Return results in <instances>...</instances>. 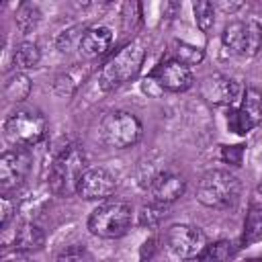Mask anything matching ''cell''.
Wrapping results in <instances>:
<instances>
[{
	"instance_id": "obj_12",
	"label": "cell",
	"mask_w": 262,
	"mask_h": 262,
	"mask_svg": "<svg viewBox=\"0 0 262 262\" xmlns=\"http://www.w3.org/2000/svg\"><path fill=\"white\" fill-rule=\"evenodd\" d=\"M239 92H242L239 84L223 74H211L201 82V94L211 104L231 106L239 98Z\"/></svg>"
},
{
	"instance_id": "obj_15",
	"label": "cell",
	"mask_w": 262,
	"mask_h": 262,
	"mask_svg": "<svg viewBox=\"0 0 262 262\" xmlns=\"http://www.w3.org/2000/svg\"><path fill=\"white\" fill-rule=\"evenodd\" d=\"M113 31L104 25H98V27H90L84 31V35L80 37V53L84 57H98V55H104L111 45H113Z\"/></svg>"
},
{
	"instance_id": "obj_18",
	"label": "cell",
	"mask_w": 262,
	"mask_h": 262,
	"mask_svg": "<svg viewBox=\"0 0 262 262\" xmlns=\"http://www.w3.org/2000/svg\"><path fill=\"white\" fill-rule=\"evenodd\" d=\"M12 59H14V66H16L18 70H31V68H35V66L39 63V59H41V49H39V45L33 43V41H20V43L14 47Z\"/></svg>"
},
{
	"instance_id": "obj_25",
	"label": "cell",
	"mask_w": 262,
	"mask_h": 262,
	"mask_svg": "<svg viewBox=\"0 0 262 262\" xmlns=\"http://www.w3.org/2000/svg\"><path fill=\"white\" fill-rule=\"evenodd\" d=\"M57 262H88V254L82 246H70L66 248L59 256H57Z\"/></svg>"
},
{
	"instance_id": "obj_21",
	"label": "cell",
	"mask_w": 262,
	"mask_h": 262,
	"mask_svg": "<svg viewBox=\"0 0 262 262\" xmlns=\"http://www.w3.org/2000/svg\"><path fill=\"white\" fill-rule=\"evenodd\" d=\"M39 18H41V12L35 4H20V8L16 10V16H14V23L20 33H31L37 27Z\"/></svg>"
},
{
	"instance_id": "obj_26",
	"label": "cell",
	"mask_w": 262,
	"mask_h": 262,
	"mask_svg": "<svg viewBox=\"0 0 262 262\" xmlns=\"http://www.w3.org/2000/svg\"><path fill=\"white\" fill-rule=\"evenodd\" d=\"M0 262H27V258H25V254H23L20 250L14 248V250H10V252H4Z\"/></svg>"
},
{
	"instance_id": "obj_17",
	"label": "cell",
	"mask_w": 262,
	"mask_h": 262,
	"mask_svg": "<svg viewBox=\"0 0 262 262\" xmlns=\"http://www.w3.org/2000/svg\"><path fill=\"white\" fill-rule=\"evenodd\" d=\"M43 242H45V235H43V231L35 223H23L16 229L14 244H16V250H20V252L39 250L43 246Z\"/></svg>"
},
{
	"instance_id": "obj_7",
	"label": "cell",
	"mask_w": 262,
	"mask_h": 262,
	"mask_svg": "<svg viewBox=\"0 0 262 262\" xmlns=\"http://www.w3.org/2000/svg\"><path fill=\"white\" fill-rule=\"evenodd\" d=\"M223 45L239 57H254L262 49V25L252 18L229 23L223 29Z\"/></svg>"
},
{
	"instance_id": "obj_22",
	"label": "cell",
	"mask_w": 262,
	"mask_h": 262,
	"mask_svg": "<svg viewBox=\"0 0 262 262\" xmlns=\"http://www.w3.org/2000/svg\"><path fill=\"white\" fill-rule=\"evenodd\" d=\"M205 53L201 47H194V45H188V43H176L174 49H172V59L184 63V66H196L199 61H203Z\"/></svg>"
},
{
	"instance_id": "obj_11",
	"label": "cell",
	"mask_w": 262,
	"mask_h": 262,
	"mask_svg": "<svg viewBox=\"0 0 262 262\" xmlns=\"http://www.w3.org/2000/svg\"><path fill=\"white\" fill-rule=\"evenodd\" d=\"M31 168V156L27 149L16 147L10 151H4L0 158V186L2 190H12L16 188L29 174Z\"/></svg>"
},
{
	"instance_id": "obj_14",
	"label": "cell",
	"mask_w": 262,
	"mask_h": 262,
	"mask_svg": "<svg viewBox=\"0 0 262 262\" xmlns=\"http://www.w3.org/2000/svg\"><path fill=\"white\" fill-rule=\"evenodd\" d=\"M184 190H186V180L174 172H158L149 180L151 199L156 203H162V205L174 203L176 199H180L184 194Z\"/></svg>"
},
{
	"instance_id": "obj_13",
	"label": "cell",
	"mask_w": 262,
	"mask_h": 262,
	"mask_svg": "<svg viewBox=\"0 0 262 262\" xmlns=\"http://www.w3.org/2000/svg\"><path fill=\"white\" fill-rule=\"evenodd\" d=\"M151 78L160 84L162 90H168V92H184L194 82V76H192L190 68L184 66V63H180V61H176V59L164 61L151 74Z\"/></svg>"
},
{
	"instance_id": "obj_27",
	"label": "cell",
	"mask_w": 262,
	"mask_h": 262,
	"mask_svg": "<svg viewBox=\"0 0 262 262\" xmlns=\"http://www.w3.org/2000/svg\"><path fill=\"white\" fill-rule=\"evenodd\" d=\"M0 203H2V219H0V221H2V227H6V225H8V219H10V215H12V203H10L6 196H2Z\"/></svg>"
},
{
	"instance_id": "obj_1",
	"label": "cell",
	"mask_w": 262,
	"mask_h": 262,
	"mask_svg": "<svg viewBox=\"0 0 262 262\" xmlns=\"http://www.w3.org/2000/svg\"><path fill=\"white\" fill-rule=\"evenodd\" d=\"M239 196V180L227 170H209L196 184V201L209 209H227Z\"/></svg>"
},
{
	"instance_id": "obj_3",
	"label": "cell",
	"mask_w": 262,
	"mask_h": 262,
	"mask_svg": "<svg viewBox=\"0 0 262 262\" xmlns=\"http://www.w3.org/2000/svg\"><path fill=\"white\" fill-rule=\"evenodd\" d=\"M145 51L139 43H129L125 45L119 53H115L100 70L98 74V82L102 90H115L119 86H123L125 82H129L131 78L137 76L141 63H143Z\"/></svg>"
},
{
	"instance_id": "obj_16",
	"label": "cell",
	"mask_w": 262,
	"mask_h": 262,
	"mask_svg": "<svg viewBox=\"0 0 262 262\" xmlns=\"http://www.w3.org/2000/svg\"><path fill=\"white\" fill-rule=\"evenodd\" d=\"M2 92H4V98L6 100H10V102H23L31 94V80H29V76L23 74V72H14L12 76L6 78Z\"/></svg>"
},
{
	"instance_id": "obj_5",
	"label": "cell",
	"mask_w": 262,
	"mask_h": 262,
	"mask_svg": "<svg viewBox=\"0 0 262 262\" xmlns=\"http://www.w3.org/2000/svg\"><path fill=\"white\" fill-rule=\"evenodd\" d=\"M133 221V211L127 203L123 201H108L98 205L90 219H88V229L104 239H115L121 237L129 231Z\"/></svg>"
},
{
	"instance_id": "obj_24",
	"label": "cell",
	"mask_w": 262,
	"mask_h": 262,
	"mask_svg": "<svg viewBox=\"0 0 262 262\" xmlns=\"http://www.w3.org/2000/svg\"><path fill=\"white\" fill-rule=\"evenodd\" d=\"M192 10H194V20H196L199 29L203 33H209L215 23V6L209 0H199L192 4Z\"/></svg>"
},
{
	"instance_id": "obj_6",
	"label": "cell",
	"mask_w": 262,
	"mask_h": 262,
	"mask_svg": "<svg viewBox=\"0 0 262 262\" xmlns=\"http://www.w3.org/2000/svg\"><path fill=\"white\" fill-rule=\"evenodd\" d=\"M141 123L135 115L127 111H111L102 117L98 125V133L104 145L113 149H125L139 141L141 137Z\"/></svg>"
},
{
	"instance_id": "obj_19",
	"label": "cell",
	"mask_w": 262,
	"mask_h": 262,
	"mask_svg": "<svg viewBox=\"0 0 262 262\" xmlns=\"http://www.w3.org/2000/svg\"><path fill=\"white\" fill-rule=\"evenodd\" d=\"M262 239V205H250L244 223V244H256Z\"/></svg>"
},
{
	"instance_id": "obj_10",
	"label": "cell",
	"mask_w": 262,
	"mask_h": 262,
	"mask_svg": "<svg viewBox=\"0 0 262 262\" xmlns=\"http://www.w3.org/2000/svg\"><path fill=\"white\" fill-rule=\"evenodd\" d=\"M262 121V94L256 88H248L239 108H235L229 117V127L235 133H248L258 127Z\"/></svg>"
},
{
	"instance_id": "obj_9",
	"label": "cell",
	"mask_w": 262,
	"mask_h": 262,
	"mask_svg": "<svg viewBox=\"0 0 262 262\" xmlns=\"http://www.w3.org/2000/svg\"><path fill=\"white\" fill-rule=\"evenodd\" d=\"M117 188V178L106 168H86L78 180L76 194L84 201H100L113 194Z\"/></svg>"
},
{
	"instance_id": "obj_23",
	"label": "cell",
	"mask_w": 262,
	"mask_h": 262,
	"mask_svg": "<svg viewBox=\"0 0 262 262\" xmlns=\"http://www.w3.org/2000/svg\"><path fill=\"white\" fill-rule=\"evenodd\" d=\"M166 207L168 205H162V203H147L139 209V225L143 227H156L160 225V221L166 217Z\"/></svg>"
},
{
	"instance_id": "obj_20",
	"label": "cell",
	"mask_w": 262,
	"mask_h": 262,
	"mask_svg": "<svg viewBox=\"0 0 262 262\" xmlns=\"http://www.w3.org/2000/svg\"><path fill=\"white\" fill-rule=\"evenodd\" d=\"M235 248L229 239H219L213 244H207L205 252L201 254V262H229V258H233Z\"/></svg>"
},
{
	"instance_id": "obj_28",
	"label": "cell",
	"mask_w": 262,
	"mask_h": 262,
	"mask_svg": "<svg viewBox=\"0 0 262 262\" xmlns=\"http://www.w3.org/2000/svg\"><path fill=\"white\" fill-rule=\"evenodd\" d=\"M242 4H221V8L223 10H235V8H239Z\"/></svg>"
},
{
	"instance_id": "obj_4",
	"label": "cell",
	"mask_w": 262,
	"mask_h": 262,
	"mask_svg": "<svg viewBox=\"0 0 262 262\" xmlns=\"http://www.w3.org/2000/svg\"><path fill=\"white\" fill-rule=\"evenodd\" d=\"M47 133L45 117L35 108H18L4 121V139L14 147H31Z\"/></svg>"
},
{
	"instance_id": "obj_29",
	"label": "cell",
	"mask_w": 262,
	"mask_h": 262,
	"mask_svg": "<svg viewBox=\"0 0 262 262\" xmlns=\"http://www.w3.org/2000/svg\"><path fill=\"white\" fill-rule=\"evenodd\" d=\"M258 194H260V196H262V182H260V184H258Z\"/></svg>"
},
{
	"instance_id": "obj_2",
	"label": "cell",
	"mask_w": 262,
	"mask_h": 262,
	"mask_svg": "<svg viewBox=\"0 0 262 262\" xmlns=\"http://www.w3.org/2000/svg\"><path fill=\"white\" fill-rule=\"evenodd\" d=\"M86 172V156L78 145H68L51 164L49 188L59 196L76 192L80 176Z\"/></svg>"
},
{
	"instance_id": "obj_8",
	"label": "cell",
	"mask_w": 262,
	"mask_h": 262,
	"mask_svg": "<svg viewBox=\"0 0 262 262\" xmlns=\"http://www.w3.org/2000/svg\"><path fill=\"white\" fill-rule=\"evenodd\" d=\"M207 235L194 227V225H186V223H174L168 227L166 231V246L168 250L182 258V260H194L201 258V254L207 248Z\"/></svg>"
}]
</instances>
